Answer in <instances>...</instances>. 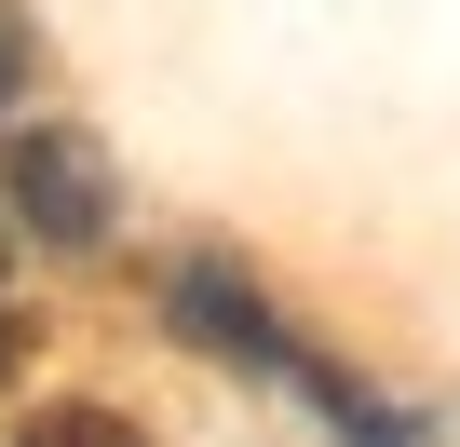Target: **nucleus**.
Wrapping results in <instances>:
<instances>
[{
	"label": "nucleus",
	"instance_id": "obj_1",
	"mask_svg": "<svg viewBox=\"0 0 460 447\" xmlns=\"http://www.w3.org/2000/svg\"><path fill=\"white\" fill-rule=\"evenodd\" d=\"M0 176H14V217H28L41 245H109V217H122L109 149H95L82 122H28L14 149H0Z\"/></svg>",
	"mask_w": 460,
	"mask_h": 447
},
{
	"label": "nucleus",
	"instance_id": "obj_2",
	"mask_svg": "<svg viewBox=\"0 0 460 447\" xmlns=\"http://www.w3.org/2000/svg\"><path fill=\"white\" fill-rule=\"evenodd\" d=\"M163 312H176L203 353H230V366H298V353H285V326H271L244 285H230V272H176V285H163Z\"/></svg>",
	"mask_w": 460,
	"mask_h": 447
},
{
	"label": "nucleus",
	"instance_id": "obj_3",
	"mask_svg": "<svg viewBox=\"0 0 460 447\" xmlns=\"http://www.w3.org/2000/svg\"><path fill=\"white\" fill-rule=\"evenodd\" d=\"M14 95H28V28L0 14V109H14Z\"/></svg>",
	"mask_w": 460,
	"mask_h": 447
},
{
	"label": "nucleus",
	"instance_id": "obj_4",
	"mask_svg": "<svg viewBox=\"0 0 460 447\" xmlns=\"http://www.w3.org/2000/svg\"><path fill=\"white\" fill-rule=\"evenodd\" d=\"M0 380H14V326H0Z\"/></svg>",
	"mask_w": 460,
	"mask_h": 447
}]
</instances>
